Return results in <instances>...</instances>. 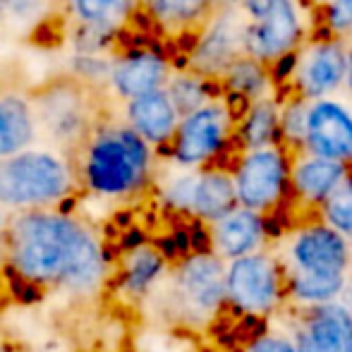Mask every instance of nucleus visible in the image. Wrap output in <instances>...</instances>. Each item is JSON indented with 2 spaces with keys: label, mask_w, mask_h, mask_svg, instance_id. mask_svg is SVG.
Returning <instances> with one entry per match:
<instances>
[{
  "label": "nucleus",
  "mask_w": 352,
  "mask_h": 352,
  "mask_svg": "<svg viewBox=\"0 0 352 352\" xmlns=\"http://www.w3.org/2000/svg\"><path fill=\"white\" fill-rule=\"evenodd\" d=\"M116 254L96 223L74 209L8 218L5 278L38 295L91 302L108 290Z\"/></svg>",
  "instance_id": "obj_1"
},
{
  "label": "nucleus",
  "mask_w": 352,
  "mask_h": 352,
  "mask_svg": "<svg viewBox=\"0 0 352 352\" xmlns=\"http://www.w3.org/2000/svg\"><path fill=\"white\" fill-rule=\"evenodd\" d=\"M79 192L98 201H135L156 177V151L125 122L103 118L74 151Z\"/></svg>",
  "instance_id": "obj_2"
},
{
  "label": "nucleus",
  "mask_w": 352,
  "mask_h": 352,
  "mask_svg": "<svg viewBox=\"0 0 352 352\" xmlns=\"http://www.w3.org/2000/svg\"><path fill=\"white\" fill-rule=\"evenodd\" d=\"M79 195L72 158L51 146H34L0 161V209L8 216L72 209Z\"/></svg>",
  "instance_id": "obj_3"
},
{
  "label": "nucleus",
  "mask_w": 352,
  "mask_h": 352,
  "mask_svg": "<svg viewBox=\"0 0 352 352\" xmlns=\"http://www.w3.org/2000/svg\"><path fill=\"white\" fill-rule=\"evenodd\" d=\"M29 103L38 137L46 140V146L70 158L103 120L101 91L89 89L72 74L53 79L46 87L29 94Z\"/></svg>",
  "instance_id": "obj_4"
},
{
  "label": "nucleus",
  "mask_w": 352,
  "mask_h": 352,
  "mask_svg": "<svg viewBox=\"0 0 352 352\" xmlns=\"http://www.w3.org/2000/svg\"><path fill=\"white\" fill-rule=\"evenodd\" d=\"M161 292L182 329H209L226 314V264L206 247L187 252L173 261Z\"/></svg>",
  "instance_id": "obj_5"
},
{
  "label": "nucleus",
  "mask_w": 352,
  "mask_h": 352,
  "mask_svg": "<svg viewBox=\"0 0 352 352\" xmlns=\"http://www.w3.org/2000/svg\"><path fill=\"white\" fill-rule=\"evenodd\" d=\"M226 311L261 324L285 311V271L274 247L226 264Z\"/></svg>",
  "instance_id": "obj_6"
},
{
  "label": "nucleus",
  "mask_w": 352,
  "mask_h": 352,
  "mask_svg": "<svg viewBox=\"0 0 352 352\" xmlns=\"http://www.w3.org/2000/svg\"><path fill=\"white\" fill-rule=\"evenodd\" d=\"M271 247L285 276H352L350 240L316 216L283 230Z\"/></svg>",
  "instance_id": "obj_7"
},
{
  "label": "nucleus",
  "mask_w": 352,
  "mask_h": 352,
  "mask_svg": "<svg viewBox=\"0 0 352 352\" xmlns=\"http://www.w3.org/2000/svg\"><path fill=\"white\" fill-rule=\"evenodd\" d=\"M290 163L280 144L240 151L230 168L237 206L274 218L290 201Z\"/></svg>",
  "instance_id": "obj_8"
},
{
  "label": "nucleus",
  "mask_w": 352,
  "mask_h": 352,
  "mask_svg": "<svg viewBox=\"0 0 352 352\" xmlns=\"http://www.w3.org/2000/svg\"><path fill=\"white\" fill-rule=\"evenodd\" d=\"M232 118L226 106L206 103L199 111L180 118L166 151L177 168L199 170V168L218 166V158L228 151L232 142Z\"/></svg>",
  "instance_id": "obj_9"
},
{
  "label": "nucleus",
  "mask_w": 352,
  "mask_h": 352,
  "mask_svg": "<svg viewBox=\"0 0 352 352\" xmlns=\"http://www.w3.org/2000/svg\"><path fill=\"white\" fill-rule=\"evenodd\" d=\"M170 266L173 261L163 254L158 242L137 240L116 254L106 292H113L125 307H144L161 295Z\"/></svg>",
  "instance_id": "obj_10"
},
{
  "label": "nucleus",
  "mask_w": 352,
  "mask_h": 352,
  "mask_svg": "<svg viewBox=\"0 0 352 352\" xmlns=\"http://www.w3.org/2000/svg\"><path fill=\"white\" fill-rule=\"evenodd\" d=\"M276 237H278V230L274 228V218L242 209V206L223 213L221 218H216L204 228V247L223 264L269 250Z\"/></svg>",
  "instance_id": "obj_11"
},
{
  "label": "nucleus",
  "mask_w": 352,
  "mask_h": 352,
  "mask_svg": "<svg viewBox=\"0 0 352 352\" xmlns=\"http://www.w3.org/2000/svg\"><path fill=\"white\" fill-rule=\"evenodd\" d=\"M252 24L245 32V48L254 58L285 56L300 38V22L290 0H247Z\"/></svg>",
  "instance_id": "obj_12"
},
{
  "label": "nucleus",
  "mask_w": 352,
  "mask_h": 352,
  "mask_svg": "<svg viewBox=\"0 0 352 352\" xmlns=\"http://www.w3.org/2000/svg\"><path fill=\"white\" fill-rule=\"evenodd\" d=\"M302 151L336 163H352V116L333 101L307 108Z\"/></svg>",
  "instance_id": "obj_13"
},
{
  "label": "nucleus",
  "mask_w": 352,
  "mask_h": 352,
  "mask_svg": "<svg viewBox=\"0 0 352 352\" xmlns=\"http://www.w3.org/2000/svg\"><path fill=\"white\" fill-rule=\"evenodd\" d=\"M345 177H348L345 163L316 158L305 151L297 153L290 163V201L302 213H307V218L316 216Z\"/></svg>",
  "instance_id": "obj_14"
},
{
  "label": "nucleus",
  "mask_w": 352,
  "mask_h": 352,
  "mask_svg": "<svg viewBox=\"0 0 352 352\" xmlns=\"http://www.w3.org/2000/svg\"><path fill=\"white\" fill-rule=\"evenodd\" d=\"M285 319L295 338L319 352H352V309L343 300L302 314L285 309Z\"/></svg>",
  "instance_id": "obj_15"
},
{
  "label": "nucleus",
  "mask_w": 352,
  "mask_h": 352,
  "mask_svg": "<svg viewBox=\"0 0 352 352\" xmlns=\"http://www.w3.org/2000/svg\"><path fill=\"white\" fill-rule=\"evenodd\" d=\"M168 77H170L168 63L156 51L132 48V51L113 58L106 89H111L120 101L127 103L132 98L144 96V94L166 89Z\"/></svg>",
  "instance_id": "obj_16"
},
{
  "label": "nucleus",
  "mask_w": 352,
  "mask_h": 352,
  "mask_svg": "<svg viewBox=\"0 0 352 352\" xmlns=\"http://www.w3.org/2000/svg\"><path fill=\"white\" fill-rule=\"evenodd\" d=\"M77 34L82 38V53H98L106 41L122 29L135 14L137 0H65Z\"/></svg>",
  "instance_id": "obj_17"
},
{
  "label": "nucleus",
  "mask_w": 352,
  "mask_h": 352,
  "mask_svg": "<svg viewBox=\"0 0 352 352\" xmlns=\"http://www.w3.org/2000/svg\"><path fill=\"white\" fill-rule=\"evenodd\" d=\"M125 122L135 135H140L156 153H163L177 130L180 116L173 108L166 89L144 94L125 103Z\"/></svg>",
  "instance_id": "obj_18"
},
{
  "label": "nucleus",
  "mask_w": 352,
  "mask_h": 352,
  "mask_svg": "<svg viewBox=\"0 0 352 352\" xmlns=\"http://www.w3.org/2000/svg\"><path fill=\"white\" fill-rule=\"evenodd\" d=\"M237 206L235 199V185H232L230 168L209 166L195 170V185H192L190 197V211L187 221L195 226H209L223 213Z\"/></svg>",
  "instance_id": "obj_19"
},
{
  "label": "nucleus",
  "mask_w": 352,
  "mask_h": 352,
  "mask_svg": "<svg viewBox=\"0 0 352 352\" xmlns=\"http://www.w3.org/2000/svg\"><path fill=\"white\" fill-rule=\"evenodd\" d=\"M38 142L36 120L29 96L0 91V161Z\"/></svg>",
  "instance_id": "obj_20"
},
{
  "label": "nucleus",
  "mask_w": 352,
  "mask_h": 352,
  "mask_svg": "<svg viewBox=\"0 0 352 352\" xmlns=\"http://www.w3.org/2000/svg\"><path fill=\"white\" fill-rule=\"evenodd\" d=\"M245 32L247 27H240L232 17H221L209 34L199 41L195 48V63L197 70L201 72H221L237 63V48L245 46Z\"/></svg>",
  "instance_id": "obj_21"
},
{
  "label": "nucleus",
  "mask_w": 352,
  "mask_h": 352,
  "mask_svg": "<svg viewBox=\"0 0 352 352\" xmlns=\"http://www.w3.org/2000/svg\"><path fill=\"white\" fill-rule=\"evenodd\" d=\"M348 58L336 43H321L305 58L300 67V87L307 96H321L333 91L345 77Z\"/></svg>",
  "instance_id": "obj_22"
},
{
  "label": "nucleus",
  "mask_w": 352,
  "mask_h": 352,
  "mask_svg": "<svg viewBox=\"0 0 352 352\" xmlns=\"http://www.w3.org/2000/svg\"><path fill=\"white\" fill-rule=\"evenodd\" d=\"M278 120H280V116L274 103L264 101V103H256L254 108H250V113L245 116V122H242V127H240V135H237V142H240L242 151L278 144L280 140Z\"/></svg>",
  "instance_id": "obj_23"
},
{
  "label": "nucleus",
  "mask_w": 352,
  "mask_h": 352,
  "mask_svg": "<svg viewBox=\"0 0 352 352\" xmlns=\"http://www.w3.org/2000/svg\"><path fill=\"white\" fill-rule=\"evenodd\" d=\"M148 14L163 27H190L209 12L213 0H144Z\"/></svg>",
  "instance_id": "obj_24"
},
{
  "label": "nucleus",
  "mask_w": 352,
  "mask_h": 352,
  "mask_svg": "<svg viewBox=\"0 0 352 352\" xmlns=\"http://www.w3.org/2000/svg\"><path fill=\"white\" fill-rule=\"evenodd\" d=\"M319 221H324L336 232L352 237V175L348 173L343 182L336 187V192L324 201V206L316 213Z\"/></svg>",
  "instance_id": "obj_25"
},
{
  "label": "nucleus",
  "mask_w": 352,
  "mask_h": 352,
  "mask_svg": "<svg viewBox=\"0 0 352 352\" xmlns=\"http://www.w3.org/2000/svg\"><path fill=\"white\" fill-rule=\"evenodd\" d=\"M166 94L180 118L206 106V96H209L206 94V84L199 77H192V74H177V77L168 79Z\"/></svg>",
  "instance_id": "obj_26"
},
{
  "label": "nucleus",
  "mask_w": 352,
  "mask_h": 352,
  "mask_svg": "<svg viewBox=\"0 0 352 352\" xmlns=\"http://www.w3.org/2000/svg\"><path fill=\"white\" fill-rule=\"evenodd\" d=\"M264 329L256 331L250 340L240 348V352H297L292 340L290 326H287L285 311L276 319L261 324Z\"/></svg>",
  "instance_id": "obj_27"
},
{
  "label": "nucleus",
  "mask_w": 352,
  "mask_h": 352,
  "mask_svg": "<svg viewBox=\"0 0 352 352\" xmlns=\"http://www.w3.org/2000/svg\"><path fill=\"white\" fill-rule=\"evenodd\" d=\"M228 82H230L232 91L250 98V96H256V94L264 89L266 77H264V70H261L254 60H237L228 67Z\"/></svg>",
  "instance_id": "obj_28"
},
{
  "label": "nucleus",
  "mask_w": 352,
  "mask_h": 352,
  "mask_svg": "<svg viewBox=\"0 0 352 352\" xmlns=\"http://www.w3.org/2000/svg\"><path fill=\"white\" fill-rule=\"evenodd\" d=\"M53 5L56 0H5L3 17H10L17 27H32L51 14Z\"/></svg>",
  "instance_id": "obj_29"
},
{
  "label": "nucleus",
  "mask_w": 352,
  "mask_h": 352,
  "mask_svg": "<svg viewBox=\"0 0 352 352\" xmlns=\"http://www.w3.org/2000/svg\"><path fill=\"white\" fill-rule=\"evenodd\" d=\"M305 122H307V108H302L300 103H295V106H290L287 111H283L280 120H278L280 140L300 144L302 146V140H305Z\"/></svg>",
  "instance_id": "obj_30"
},
{
  "label": "nucleus",
  "mask_w": 352,
  "mask_h": 352,
  "mask_svg": "<svg viewBox=\"0 0 352 352\" xmlns=\"http://www.w3.org/2000/svg\"><path fill=\"white\" fill-rule=\"evenodd\" d=\"M329 22L333 29L352 27V0H333L329 10Z\"/></svg>",
  "instance_id": "obj_31"
},
{
  "label": "nucleus",
  "mask_w": 352,
  "mask_h": 352,
  "mask_svg": "<svg viewBox=\"0 0 352 352\" xmlns=\"http://www.w3.org/2000/svg\"><path fill=\"white\" fill-rule=\"evenodd\" d=\"M8 213L0 209V278L5 274V247H8Z\"/></svg>",
  "instance_id": "obj_32"
},
{
  "label": "nucleus",
  "mask_w": 352,
  "mask_h": 352,
  "mask_svg": "<svg viewBox=\"0 0 352 352\" xmlns=\"http://www.w3.org/2000/svg\"><path fill=\"white\" fill-rule=\"evenodd\" d=\"M295 63H297V58L292 56V53H285V56H280V63L276 65V77L283 79L287 72L292 70V67H295Z\"/></svg>",
  "instance_id": "obj_33"
},
{
  "label": "nucleus",
  "mask_w": 352,
  "mask_h": 352,
  "mask_svg": "<svg viewBox=\"0 0 352 352\" xmlns=\"http://www.w3.org/2000/svg\"><path fill=\"white\" fill-rule=\"evenodd\" d=\"M343 302L352 309V283H350V287H348V292H345V297H343Z\"/></svg>",
  "instance_id": "obj_34"
},
{
  "label": "nucleus",
  "mask_w": 352,
  "mask_h": 352,
  "mask_svg": "<svg viewBox=\"0 0 352 352\" xmlns=\"http://www.w3.org/2000/svg\"><path fill=\"white\" fill-rule=\"evenodd\" d=\"M345 74H348V79H350V87H352V56H350V60H348V70H345Z\"/></svg>",
  "instance_id": "obj_35"
},
{
  "label": "nucleus",
  "mask_w": 352,
  "mask_h": 352,
  "mask_svg": "<svg viewBox=\"0 0 352 352\" xmlns=\"http://www.w3.org/2000/svg\"><path fill=\"white\" fill-rule=\"evenodd\" d=\"M3 12H5V0H0V17H3Z\"/></svg>",
  "instance_id": "obj_36"
},
{
  "label": "nucleus",
  "mask_w": 352,
  "mask_h": 352,
  "mask_svg": "<svg viewBox=\"0 0 352 352\" xmlns=\"http://www.w3.org/2000/svg\"><path fill=\"white\" fill-rule=\"evenodd\" d=\"M350 271H352V237H350Z\"/></svg>",
  "instance_id": "obj_37"
},
{
  "label": "nucleus",
  "mask_w": 352,
  "mask_h": 352,
  "mask_svg": "<svg viewBox=\"0 0 352 352\" xmlns=\"http://www.w3.org/2000/svg\"><path fill=\"white\" fill-rule=\"evenodd\" d=\"M221 3H226V5H232V3H237V0H221Z\"/></svg>",
  "instance_id": "obj_38"
},
{
  "label": "nucleus",
  "mask_w": 352,
  "mask_h": 352,
  "mask_svg": "<svg viewBox=\"0 0 352 352\" xmlns=\"http://www.w3.org/2000/svg\"><path fill=\"white\" fill-rule=\"evenodd\" d=\"M348 173H350V175H352V163H350V166H348Z\"/></svg>",
  "instance_id": "obj_39"
},
{
  "label": "nucleus",
  "mask_w": 352,
  "mask_h": 352,
  "mask_svg": "<svg viewBox=\"0 0 352 352\" xmlns=\"http://www.w3.org/2000/svg\"><path fill=\"white\" fill-rule=\"evenodd\" d=\"M135 352H146V350H135Z\"/></svg>",
  "instance_id": "obj_40"
}]
</instances>
